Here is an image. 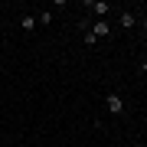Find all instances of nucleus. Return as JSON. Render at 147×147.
<instances>
[{
  "label": "nucleus",
  "instance_id": "obj_1",
  "mask_svg": "<svg viewBox=\"0 0 147 147\" xmlns=\"http://www.w3.org/2000/svg\"><path fill=\"white\" fill-rule=\"evenodd\" d=\"M105 108H108V115H121V111H124V98H121L118 92H108L105 95Z\"/></svg>",
  "mask_w": 147,
  "mask_h": 147
},
{
  "label": "nucleus",
  "instance_id": "obj_2",
  "mask_svg": "<svg viewBox=\"0 0 147 147\" xmlns=\"http://www.w3.org/2000/svg\"><path fill=\"white\" fill-rule=\"evenodd\" d=\"M92 36H95V39H111L108 20H95V23H92Z\"/></svg>",
  "mask_w": 147,
  "mask_h": 147
},
{
  "label": "nucleus",
  "instance_id": "obj_3",
  "mask_svg": "<svg viewBox=\"0 0 147 147\" xmlns=\"http://www.w3.org/2000/svg\"><path fill=\"white\" fill-rule=\"evenodd\" d=\"M88 10H92L95 16H98V20H105V16H108V10H111V7H108V3H101V0H92V3H88Z\"/></svg>",
  "mask_w": 147,
  "mask_h": 147
},
{
  "label": "nucleus",
  "instance_id": "obj_4",
  "mask_svg": "<svg viewBox=\"0 0 147 147\" xmlns=\"http://www.w3.org/2000/svg\"><path fill=\"white\" fill-rule=\"evenodd\" d=\"M36 26H39V23H36V16H30V13H26V16H20V30H23V33H33Z\"/></svg>",
  "mask_w": 147,
  "mask_h": 147
},
{
  "label": "nucleus",
  "instance_id": "obj_5",
  "mask_svg": "<svg viewBox=\"0 0 147 147\" xmlns=\"http://www.w3.org/2000/svg\"><path fill=\"white\" fill-rule=\"evenodd\" d=\"M121 26H124V30H134V26H137V16L124 10V13H121Z\"/></svg>",
  "mask_w": 147,
  "mask_h": 147
},
{
  "label": "nucleus",
  "instance_id": "obj_6",
  "mask_svg": "<svg viewBox=\"0 0 147 147\" xmlns=\"http://www.w3.org/2000/svg\"><path fill=\"white\" fill-rule=\"evenodd\" d=\"M36 23H39V26H49V23H53V13H49V10H42V13L36 16Z\"/></svg>",
  "mask_w": 147,
  "mask_h": 147
},
{
  "label": "nucleus",
  "instance_id": "obj_7",
  "mask_svg": "<svg viewBox=\"0 0 147 147\" xmlns=\"http://www.w3.org/2000/svg\"><path fill=\"white\" fill-rule=\"evenodd\" d=\"M141 26H144V39H147V16H141Z\"/></svg>",
  "mask_w": 147,
  "mask_h": 147
},
{
  "label": "nucleus",
  "instance_id": "obj_8",
  "mask_svg": "<svg viewBox=\"0 0 147 147\" xmlns=\"http://www.w3.org/2000/svg\"><path fill=\"white\" fill-rule=\"evenodd\" d=\"M141 69H144V72H147V59H144V62H141Z\"/></svg>",
  "mask_w": 147,
  "mask_h": 147
}]
</instances>
